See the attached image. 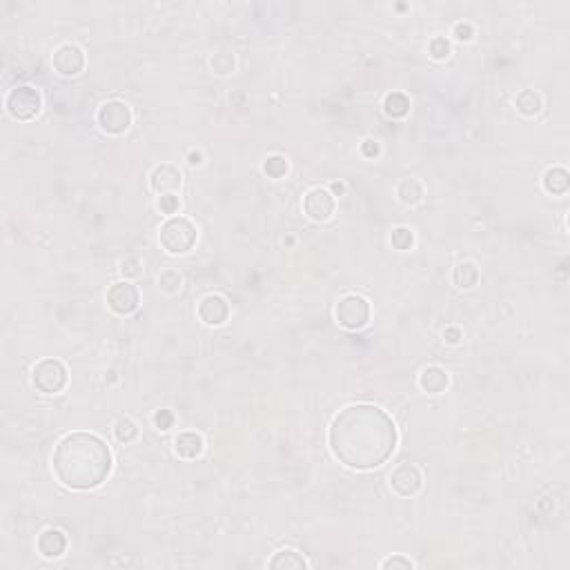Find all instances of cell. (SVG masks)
<instances>
[{"mask_svg": "<svg viewBox=\"0 0 570 570\" xmlns=\"http://www.w3.org/2000/svg\"><path fill=\"white\" fill-rule=\"evenodd\" d=\"M96 123L100 132L110 136H123L132 127V110H129L125 100L119 98L105 100L96 112Z\"/></svg>", "mask_w": 570, "mask_h": 570, "instance_id": "cell-7", "label": "cell"}, {"mask_svg": "<svg viewBox=\"0 0 570 570\" xmlns=\"http://www.w3.org/2000/svg\"><path fill=\"white\" fill-rule=\"evenodd\" d=\"M180 285H183V277L178 274V270H163L161 277H159V290L165 292V294H176L180 290Z\"/></svg>", "mask_w": 570, "mask_h": 570, "instance_id": "cell-24", "label": "cell"}, {"mask_svg": "<svg viewBox=\"0 0 570 570\" xmlns=\"http://www.w3.org/2000/svg\"><path fill=\"white\" fill-rule=\"evenodd\" d=\"M5 107L11 119L16 121H34L43 110V96L32 85H18L9 89L5 98Z\"/></svg>", "mask_w": 570, "mask_h": 570, "instance_id": "cell-5", "label": "cell"}, {"mask_svg": "<svg viewBox=\"0 0 570 570\" xmlns=\"http://www.w3.org/2000/svg\"><path fill=\"white\" fill-rule=\"evenodd\" d=\"M114 457L110 446L94 432L65 435L51 455V470L72 490H94L107 482Z\"/></svg>", "mask_w": 570, "mask_h": 570, "instance_id": "cell-2", "label": "cell"}, {"mask_svg": "<svg viewBox=\"0 0 570 570\" xmlns=\"http://www.w3.org/2000/svg\"><path fill=\"white\" fill-rule=\"evenodd\" d=\"M383 570H395V568H399V570H412L414 568V562L412 559H408V557H404V555H395V557H387V559H383L381 564H379Z\"/></svg>", "mask_w": 570, "mask_h": 570, "instance_id": "cell-29", "label": "cell"}, {"mask_svg": "<svg viewBox=\"0 0 570 570\" xmlns=\"http://www.w3.org/2000/svg\"><path fill=\"white\" fill-rule=\"evenodd\" d=\"M267 566L270 568H307L310 564L305 557L301 552H296L294 548H283L272 557Z\"/></svg>", "mask_w": 570, "mask_h": 570, "instance_id": "cell-20", "label": "cell"}, {"mask_svg": "<svg viewBox=\"0 0 570 570\" xmlns=\"http://www.w3.org/2000/svg\"><path fill=\"white\" fill-rule=\"evenodd\" d=\"M450 383L448 372L442 366H425L419 372V387L428 395H442Z\"/></svg>", "mask_w": 570, "mask_h": 570, "instance_id": "cell-15", "label": "cell"}, {"mask_svg": "<svg viewBox=\"0 0 570 570\" xmlns=\"http://www.w3.org/2000/svg\"><path fill=\"white\" fill-rule=\"evenodd\" d=\"M332 192H334V194H343V192H345L343 183H332Z\"/></svg>", "mask_w": 570, "mask_h": 570, "instance_id": "cell-37", "label": "cell"}, {"mask_svg": "<svg viewBox=\"0 0 570 570\" xmlns=\"http://www.w3.org/2000/svg\"><path fill=\"white\" fill-rule=\"evenodd\" d=\"M67 535L62 533L60 528H45L41 535H38L36 548L45 559H58L67 550Z\"/></svg>", "mask_w": 570, "mask_h": 570, "instance_id": "cell-14", "label": "cell"}, {"mask_svg": "<svg viewBox=\"0 0 570 570\" xmlns=\"http://www.w3.org/2000/svg\"><path fill=\"white\" fill-rule=\"evenodd\" d=\"M178 205H180V201H178V197H174V194H167V197L159 199V210L163 214H176Z\"/></svg>", "mask_w": 570, "mask_h": 570, "instance_id": "cell-32", "label": "cell"}, {"mask_svg": "<svg viewBox=\"0 0 570 570\" xmlns=\"http://www.w3.org/2000/svg\"><path fill=\"white\" fill-rule=\"evenodd\" d=\"M212 69L216 74H230V72H234V56H230V54H216L212 58Z\"/></svg>", "mask_w": 570, "mask_h": 570, "instance_id": "cell-28", "label": "cell"}, {"mask_svg": "<svg viewBox=\"0 0 570 570\" xmlns=\"http://www.w3.org/2000/svg\"><path fill=\"white\" fill-rule=\"evenodd\" d=\"M428 51H430V56L435 60H446L450 56V43L444 36H437L430 41V45H428Z\"/></svg>", "mask_w": 570, "mask_h": 570, "instance_id": "cell-27", "label": "cell"}, {"mask_svg": "<svg viewBox=\"0 0 570 570\" xmlns=\"http://www.w3.org/2000/svg\"><path fill=\"white\" fill-rule=\"evenodd\" d=\"M121 274L127 279H138L142 274V263L138 261V258H125L123 265H121Z\"/></svg>", "mask_w": 570, "mask_h": 570, "instance_id": "cell-30", "label": "cell"}, {"mask_svg": "<svg viewBox=\"0 0 570 570\" xmlns=\"http://www.w3.org/2000/svg\"><path fill=\"white\" fill-rule=\"evenodd\" d=\"M187 163H190L192 167H199V165H203V154L192 150V152L187 154Z\"/></svg>", "mask_w": 570, "mask_h": 570, "instance_id": "cell-36", "label": "cell"}, {"mask_svg": "<svg viewBox=\"0 0 570 570\" xmlns=\"http://www.w3.org/2000/svg\"><path fill=\"white\" fill-rule=\"evenodd\" d=\"M105 301H107V307L112 310L114 314L127 317V314H134L138 310L140 292H138L136 285H132L129 281H119V283L110 285Z\"/></svg>", "mask_w": 570, "mask_h": 570, "instance_id": "cell-8", "label": "cell"}, {"mask_svg": "<svg viewBox=\"0 0 570 570\" xmlns=\"http://www.w3.org/2000/svg\"><path fill=\"white\" fill-rule=\"evenodd\" d=\"M461 339H463V332H461L459 328L450 326V328H446V330H444V341H446V343H450V345H457V343H461Z\"/></svg>", "mask_w": 570, "mask_h": 570, "instance_id": "cell-35", "label": "cell"}, {"mask_svg": "<svg viewBox=\"0 0 570 570\" xmlns=\"http://www.w3.org/2000/svg\"><path fill=\"white\" fill-rule=\"evenodd\" d=\"M69 372L60 359H43L32 370V385L43 395H58L67 387Z\"/></svg>", "mask_w": 570, "mask_h": 570, "instance_id": "cell-4", "label": "cell"}, {"mask_svg": "<svg viewBox=\"0 0 570 570\" xmlns=\"http://www.w3.org/2000/svg\"><path fill=\"white\" fill-rule=\"evenodd\" d=\"M383 112H385V116H390V119H404V116L410 112L408 96L401 94V92L387 94L385 100H383Z\"/></svg>", "mask_w": 570, "mask_h": 570, "instance_id": "cell-22", "label": "cell"}, {"mask_svg": "<svg viewBox=\"0 0 570 570\" xmlns=\"http://www.w3.org/2000/svg\"><path fill=\"white\" fill-rule=\"evenodd\" d=\"M390 488L399 497H414L423 488V475L417 465L401 463L390 472Z\"/></svg>", "mask_w": 570, "mask_h": 570, "instance_id": "cell-11", "label": "cell"}, {"mask_svg": "<svg viewBox=\"0 0 570 570\" xmlns=\"http://www.w3.org/2000/svg\"><path fill=\"white\" fill-rule=\"evenodd\" d=\"M174 414L170 412V410H159L157 414H154V425L159 428V430H163V432H167L170 430V428H174Z\"/></svg>", "mask_w": 570, "mask_h": 570, "instance_id": "cell-31", "label": "cell"}, {"mask_svg": "<svg viewBox=\"0 0 570 570\" xmlns=\"http://www.w3.org/2000/svg\"><path fill=\"white\" fill-rule=\"evenodd\" d=\"M197 239H199L197 225L185 216H170L159 230L161 248L172 256L187 254L197 245Z\"/></svg>", "mask_w": 570, "mask_h": 570, "instance_id": "cell-3", "label": "cell"}, {"mask_svg": "<svg viewBox=\"0 0 570 570\" xmlns=\"http://www.w3.org/2000/svg\"><path fill=\"white\" fill-rule=\"evenodd\" d=\"M390 241H392V248L399 250V252H406L410 250L412 245H414V234H412V230L410 227H395L392 230V234H390Z\"/></svg>", "mask_w": 570, "mask_h": 570, "instance_id": "cell-26", "label": "cell"}, {"mask_svg": "<svg viewBox=\"0 0 570 570\" xmlns=\"http://www.w3.org/2000/svg\"><path fill=\"white\" fill-rule=\"evenodd\" d=\"M183 185V174L176 165L172 163H161L152 170L150 174V190L159 197H167V194H176Z\"/></svg>", "mask_w": 570, "mask_h": 570, "instance_id": "cell-12", "label": "cell"}, {"mask_svg": "<svg viewBox=\"0 0 570 570\" xmlns=\"http://www.w3.org/2000/svg\"><path fill=\"white\" fill-rule=\"evenodd\" d=\"M399 442L395 421L372 404L343 408L330 423L328 446L334 459L352 470H374L392 457Z\"/></svg>", "mask_w": 570, "mask_h": 570, "instance_id": "cell-1", "label": "cell"}, {"mask_svg": "<svg viewBox=\"0 0 570 570\" xmlns=\"http://www.w3.org/2000/svg\"><path fill=\"white\" fill-rule=\"evenodd\" d=\"M397 199L404 203V205H419L425 197V190H423V183L419 178L414 176H408V178H401L397 183Z\"/></svg>", "mask_w": 570, "mask_h": 570, "instance_id": "cell-18", "label": "cell"}, {"mask_svg": "<svg viewBox=\"0 0 570 570\" xmlns=\"http://www.w3.org/2000/svg\"><path fill=\"white\" fill-rule=\"evenodd\" d=\"M515 105H517V112L524 114V116H535L541 112L543 107V100L537 92H533V89H524V92L517 94L515 98Z\"/></svg>", "mask_w": 570, "mask_h": 570, "instance_id": "cell-21", "label": "cell"}, {"mask_svg": "<svg viewBox=\"0 0 570 570\" xmlns=\"http://www.w3.org/2000/svg\"><path fill=\"white\" fill-rule=\"evenodd\" d=\"M51 65H54L56 74L65 76V79H74L85 69V51L74 43H65L54 49Z\"/></svg>", "mask_w": 570, "mask_h": 570, "instance_id": "cell-10", "label": "cell"}, {"mask_svg": "<svg viewBox=\"0 0 570 570\" xmlns=\"http://www.w3.org/2000/svg\"><path fill=\"white\" fill-rule=\"evenodd\" d=\"M138 425L132 421V419H127V417H121V419H116L114 423V437H116V442H121V444H132L138 439Z\"/></svg>", "mask_w": 570, "mask_h": 570, "instance_id": "cell-23", "label": "cell"}, {"mask_svg": "<svg viewBox=\"0 0 570 570\" xmlns=\"http://www.w3.org/2000/svg\"><path fill=\"white\" fill-rule=\"evenodd\" d=\"M452 34H455L457 41L468 43V41H472L475 29H472V25H470V22H457V25H455V29H452Z\"/></svg>", "mask_w": 570, "mask_h": 570, "instance_id": "cell-33", "label": "cell"}, {"mask_svg": "<svg viewBox=\"0 0 570 570\" xmlns=\"http://www.w3.org/2000/svg\"><path fill=\"white\" fill-rule=\"evenodd\" d=\"M372 307L370 301L361 294H345L334 307L336 323L345 330H361L370 323Z\"/></svg>", "mask_w": 570, "mask_h": 570, "instance_id": "cell-6", "label": "cell"}, {"mask_svg": "<svg viewBox=\"0 0 570 570\" xmlns=\"http://www.w3.org/2000/svg\"><path fill=\"white\" fill-rule=\"evenodd\" d=\"M541 185L548 194H552V197H564L570 187V174L566 167H548V170L543 172Z\"/></svg>", "mask_w": 570, "mask_h": 570, "instance_id": "cell-17", "label": "cell"}, {"mask_svg": "<svg viewBox=\"0 0 570 570\" xmlns=\"http://www.w3.org/2000/svg\"><path fill=\"white\" fill-rule=\"evenodd\" d=\"M203 450H205V442L199 432L185 430V432H178L174 439V452L180 459H199L203 455Z\"/></svg>", "mask_w": 570, "mask_h": 570, "instance_id": "cell-16", "label": "cell"}, {"mask_svg": "<svg viewBox=\"0 0 570 570\" xmlns=\"http://www.w3.org/2000/svg\"><path fill=\"white\" fill-rule=\"evenodd\" d=\"M199 319L210 328H218L230 319V303L221 294H207L199 303Z\"/></svg>", "mask_w": 570, "mask_h": 570, "instance_id": "cell-13", "label": "cell"}, {"mask_svg": "<svg viewBox=\"0 0 570 570\" xmlns=\"http://www.w3.org/2000/svg\"><path fill=\"white\" fill-rule=\"evenodd\" d=\"M288 170H290L288 159H285V157H279V154H274V157H267L265 163H263V172H265L270 178H283L285 174H288Z\"/></svg>", "mask_w": 570, "mask_h": 570, "instance_id": "cell-25", "label": "cell"}, {"mask_svg": "<svg viewBox=\"0 0 570 570\" xmlns=\"http://www.w3.org/2000/svg\"><path fill=\"white\" fill-rule=\"evenodd\" d=\"M303 212L310 221L326 223L336 212V199L334 194L326 187H312L303 197Z\"/></svg>", "mask_w": 570, "mask_h": 570, "instance_id": "cell-9", "label": "cell"}, {"mask_svg": "<svg viewBox=\"0 0 570 570\" xmlns=\"http://www.w3.org/2000/svg\"><path fill=\"white\" fill-rule=\"evenodd\" d=\"M379 140H374V138H366L364 142H361V154H364L366 159H374V157H379Z\"/></svg>", "mask_w": 570, "mask_h": 570, "instance_id": "cell-34", "label": "cell"}, {"mask_svg": "<svg viewBox=\"0 0 570 570\" xmlns=\"http://www.w3.org/2000/svg\"><path fill=\"white\" fill-rule=\"evenodd\" d=\"M452 283L457 285L459 290H472L479 283V270L475 263L463 261L455 270H452Z\"/></svg>", "mask_w": 570, "mask_h": 570, "instance_id": "cell-19", "label": "cell"}]
</instances>
